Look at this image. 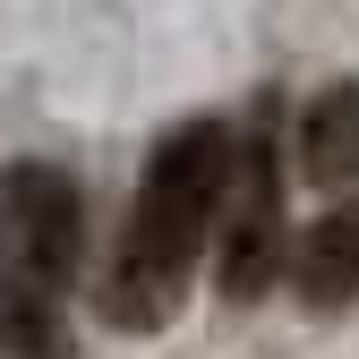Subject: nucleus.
Returning a JSON list of instances; mask_svg holds the SVG:
<instances>
[{
    "label": "nucleus",
    "mask_w": 359,
    "mask_h": 359,
    "mask_svg": "<svg viewBox=\"0 0 359 359\" xmlns=\"http://www.w3.org/2000/svg\"><path fill=\"white\" fill-rule=\"evenodd\" d=\"M222 171H231V120L189 111V120H171L154 137V154L137 171V197H128V222H120V248H111L103 283H95L103 325L163 334L180 317V299L197 283V257L214 240Z\"/></svg>",
    "instance_id": "f257e3e1"
},
{
    "label": "nucleus",
    "mask_w": 359,
    "mask_h": 359,
    "mask_svg": "<svg viewBox=\"0 0 359 359\" xmlns=\"http://www.w3.org/2000/svg\"><path fill=\"white\" fill-rule=\"evenodd\" d=\"M214 291L231 308H257L283 283L291 257V154H283V95H257L248 120H231V171L214 205Z\"/></svg>",
    "instance_id": "f03ea898"
},
{
    "label": "nucleus",
    "mask_w": 359,
    "mask_h": 359,
    "mask_svg": "<svg viewBox=\"0 0 359 359\" xmlns=\"http://www.w3.org/2000/svg\"><path fill=\"white\" fill-rule=\"evenodd\" d=\"M77 248H86L77 180L52 171V163H9L0 171V257H9L34 291L60 299L77 283Z\"/></svg>",
    "instance_id": "7ed1b4c3"
},
{
    "label": "nucleus",
    "mask_w": 359,
    "mask_h": 359,
    "mask_svg": "<svg viewBox=\"0 0 359 359\" xmlns=\"http://www.w3.org/2000/svg\"><path fill=\"white\" fill-rule=\"evenodd\" d=\"M283 283H291V299L308 308V317H342V308L359 299V189L325 197V214L291 240Z\"/></svg>",
    "instance_id": "20e7f679"
},
{
    "label": "nucleus",
    "mask_w": 359,
    "mask_h": 359,
    "mask_svg": "<svg viewBox=\"0 0 359 359\" xmlns=\"http://www.w3.org/2000/svg\"><path fill=\"white\" fill-rule=\"evenodd\" d=\"M291 163L308 189H359V77H334L308 95L299 128H291Z\"/></svg>",
    "instance_id": "39448f33"
}]
</instances>
